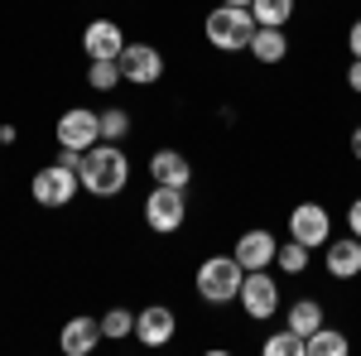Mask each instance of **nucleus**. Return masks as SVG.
Listing matches in <instances>:
<instances>
[{
	"label": "nucleus",
	"instance_id": "nucleus-1",
	"mask_svg": "<svg viewBox=\"0 0 361 356\" xmlns=\"http://www.w3.org/2000/svg\"><path fill=\"white\" fill-rule=\"evenodd\" d=\"M78 178H82V188L92 192V197H121L126 183H130V159H126L121 145L97 140L92 149H82V168H78Z\"/></svg>",
	"mask_w": 361,
	"mask_h": 356
},
{
	"label": "nucleus",
	"instance_id": "nucleus-2",
	"mask_svg": "<svg viewBox=\"0 0 361 356\" xmlns=\"http://www.w3.org/2000/svg\"><path fill=\"white\" fill-rule=\"evenodd\" d=\"M202 34L217 54H241L250 49V34H255V15L246 5H212L207 20H202Z\"/></svg>",
	"mask_w": 361,
	"mask_h": 356
},
{
	"label": "nucleus",
	"instance_id": "nucleus-3",
	"mask_svg": "<svg viewBox=\"0 0 361 356\" xmlns=\"http://www.w3.org/2000/svg\"><path fill=\"white\" fill-rule=\"evenodd\" d=\"M241 279H246V270H241L236 255H207V260L197 265L193 284H197V299L202 303H236Z\"/></svg>",
	"mask_w": 361,
	"mask_h": 356
},
{
	"label": "nucleus",
	"instance_id": "nucleus-4",
	"mask_svg": "<svg viewBox=\"0 0 361 356\" xmlns=\"http://www.w3.org/2000/svg\"><path fill=\"white\" fill-rule=\"evenodd\" d=\"M183 221H188V188L154 183L149 197H145V226H149V231H159V236H173Z\"/></svg>",
	"mask_w": 361,
	"mask_h": 356
},
{
	"label": "nucleus",
	"instance_id": "nucleus-5",
	"mask_svg": "<svg viewBox=\"0 0 361 356\" xmlns=\"http://www.w3.org/2000/svg\"><path fill=\"white\" fill-rule=\"evenodd\" d=\"M78 188H82V178H78V168L68 164H44L34 178H29V192H34V202L39 207H68L73 197H78Z\"/></svg>",
	"mask_w": 361,
	"mask_h": 356
},
{
	"label": "nucleus",
	"instance_id": "nucleus-6",
	"mask_svg": "<svg viewBox=\"0 0 361 356\" xmlns=\"http://www.w3.org/2000/svg\"><path fill=\"white\" fill-rule=\"evenodd\" d=\"M54 140L63 145V149H92V145L102 140V111L68 106L63 116H58V125H54Z\"/></svg>",
	"mask_w": 361,
	"mask_h": 356
},
{
	"label": "nucleus",
	"instance_id": "nucleus-7",
	"mask_svg": "<svg viewBox=\"0 0 361 356\" xmlns=\"http://www.w3.org/2000/svg\"><path fill=\"white\" fill-rule=\"evenodd\" d=\"M236 303L246 308V318H255V323L275 318V308H279V284H275V274H270V270H246Z\"/></svg>",
	"mask_w": 361,
	"mask_h": 356
},
{
	"label": "nucleus",
	"instance_id": "nucleus-8",
	"mask_svg": "<svg viewBox=\"0 0 361 356\" xmlns=\"http://www.w3.org/2000/svg\"><path fill=\"white\" fill-rule=\"evenodd\" d=\"M289 236L304 241L308 250L328 246V241H333V217H328V207H323V202H299V207L289 212Z\"/></svg>",
	"mask_w": 361,
	"mask_h": 356
},
{
	"label": "nucleus",
	"instance_id": "nucleus-9",
	"mask_svg": "<svg viewBox=\"0 0 361 356\" xmlns=\"http://www.w3.org/2000/svg\"><path fill=\"white\" fill-rule=\"evenodd\" d=\"M116 63H121V78L135 82V87H154L164 78V54L154 44H126Z\"/></svg>",
	"mask_w": 361,
	"mask_h": 356
},
{
	"label": "nucleus",
	"instance_id": "nucleus-10",
	"mask_svg": "<svg viewBox=\"0 0 361 356\" xmlns=\"http://www.w3.org/2000/svg\"><path fill=\"white\" fill-rule=\"evenodd\" d=\"M275 250L279 241L265 231V226H250V231H241V241H236V260H241V270H270L275 265Z\"/></svg>",
	"mask_w": 361,
	"mask_h": 356
},
{
	"label": "nucleus",
	"instance_id": "nucleus-11",
	"mask_svg": "<svg viewBox=\"0 0 361 356\" xmlns=\"http://www.w3.org/2000/svg\"><path fill=\"white\" fill-rule=\"evenodd\" d=\"M97 342H102V318H87V313L68 318L63 332H58L63 356H92V352H97Z\"/></svg>",
	"mask_w": 361,
	"mask_h": 356
},
{
	"label": "nucleus",
	"instance_id": "nucleus-12",
	"mask_svg": "<svg viewBox=\"0 0 361 356\" xmlns=\"http://www.w3.org/2000/svg\"><path fill=\"white\" fill-rule=\"evenodd\" d=\"M173 328H178V318H173V308H164V303H149V308L135 313V337L145 342V347L173 342Z\"/></svg>",
	"mask_w": 361,
	"mask_h": 356
},
{
	"label": "nucleus",
	"instance_id": "nucleus-13",
	"mask_svg": "<svg viewBox=\"0 0 361 356\" xmlns=\"http://www.w3.org/2000/svg\"><path fill=\"white\" fill-rule=\"evenodd\" d=\"M82 49H87V58H121L126 29L116 25V20H92V25L82 29Z\"/></svg>",
	"mask_w": 361,
	"mask_h": 356
},
{
	"label": "nucleus",
	"instance_id": "nucleus-14",
	"mask_svg": "<svg viewBox=\"0 0 361 356\" xmlns=\"http://www.w3.org/2000/svg\"><path fill=\"white\" fill-rule=\"evenodd\" d=\"M323 270L333 274V279H357L361 274V241L357 236L328 241V246H323Z\"/></svg>",
	"mask_w": 361,
	"mask_h": 356
},
{
	"label": "nucleus",
	"instance_id": "nucleus-15",
	"mask_svg": "<svg viewBox=\"0 0 361 356\" xmlns=\"http://www.w3.org/2000/svg\"><path fill=\"white\" fill-rule=\"evenodd\" d=\"M149 178L154 183H169V188H188L193 183V164L178 149H154L149 154Z\"/></svg>",
	"mask_w": 361,
	"mask_h": 356
},
{
	"label": "nucleus",
	"instance_id": "nucleus-16",
	"mask_svg": "<svg viewBox=\"0 0 361 356\" xmlns=\"http://www.w3.org/2000/svg\"><path fill=\"white\" fill-rule=\"evenodd\" d=\"M250 58L265 63V68L284 63L289 58V34L284 29H270V25H255V34H250Z\"/></svg>",
	"mask_w": 361,
	"mask_h": 356
},
{
	"label": "nucleus",
	"instance_id": "nucleus-17",
	"mask_svg": "<svg viewBox=\"0 0 361 356\" xmlns=\"http://www.w3.org/2000/svg\"><path fill=\"white\" fill-rule=\"evenodd\" d=\"M323 323H328V318H323V303H318V299H294V303H289V313H284V328H294L304 342L323 328Z\"/></svg>",
	"mask_w": 361,
	"mask_h": 356
},
{
	"label": "nucleus",
	"instance_id": "nucleus-18",
	"mask_svg": "<svg viewBox=\"0 0 361 356\" xmlns=\"http://www.w3.org/2000/svg\"><path fill=\"white\" fill-rule=\"evenodd\" d=\"M121 82L126 78H121V63L116 58H87V87L92 92H116Z\"/></svg>",
	"mask_w": 361,
	"mask_h": 356
},
{
	"label": "nucleus",
	"instance_id": "nucleus-19",
	"mask_svg": "<svg viewBox=\"0 0 361 356\" xmlns=\"http://www.w3.org/2000/svg\"><path fill=\"white\" fill-rule=\"evenodd\" d=\"M304 347H308V356H347V352H352V342H347V332L328 328V323H323V328L313 332V337H308Z\"/></svg>",
	"mask_w": 361,
	"mask_h": 356
},
{
	"label": "nucleus",
	"instance_id": "nucleus-20",
	"mask_svg": "<svg viewBox=\"0 0 361 356\" xmlns=\"http://www.w3.org/2000/svg\"><path fill=\"white\" fill-rule=\"evenodd\" d=\"M250 15H255V25L284 29L294 20V0H250Z\"/></svg>",
	"mask_w": 361,
	"mask_h": 356
},
{
	"label": "nucleus",
	"instance_id": "nucleus-21",
	"mask_svg": "<svg viewBox=\"0 0 361 356\" xmlns=\"http://www.w3.org/2000/svg\"><path fill=\"white\" fill-rule=\"evenodd\" d=\"M308 260H313V250L304 246V241H294V236H289V246H279L275 250V265L284 274H304L308 270Z\"/></svg>",
	"mask_w": 361,
	"mask_h": 356
},
{
	"label": "nucleus",
	"instance_id": "nucleus-22",
	"mask_svg": "<svg viewBox=\"0 0 361 356\" xmlns=\"http://www.w3.org/2000/svg\"><path fill=\"white\" fill-rule=\"evenodd\" d=\"M130 332H135V313H130V308H106V313H102V337L126 342Z\"/></svg>",
	"mask_w": 361,
	"mask_h": 356
},
{
	"label": "nucleus",
	"instance_id": "nucleus-23",
	"mask_svg": "<svg viewBox=\"0 0 361 356\" xmlns=\"http://www.w3.org/2000/svg\"><path fill=\"white\" fill-rule=\"evenodd\" d=\"M126 135H130V111H126V106H106V111H102V140L121 145Z\"/></svg>",
	"mask_w": 361,
	"mask_h": 356
},
{
	"label": "nucleus",
	"instance_id": "nucleus-24",
	"mask_svg": "<svg viewBox=\"0 0 361 356\" xmlns=\"http://www.w3.org/2000/svg\"><path fill=\"white\" fill-rule=\"evenodd\" d=\"M265 356H308V347L294 328H284V332H275V337H265Z\"/></svg>",
	"mask_w": 361,
	"mask_h": 356
},
{
	"label": "nucleus",
	"instance_id": "nucleus-25",
	"mask_svg": "<svg viewBox=\"0 0 361 356\" xmlns=\"http://www.w3.org/2000/svg\"><path fill=\"white\" fill-rule=\"evenodd\" d=\"M347 54L361 58V20H352V29H347Z\"/></svg>",
	"mask_w": 361,
	"mask_h": 356
},
{
	"label": "nucleus",
	"instance_id": "nucleus-26",
	"mask_svg": "<svg viewBox=\"0 0 361 356\" xmlns=\"http://www.w3.org/2000/svg\"><path fill=\"white\" fill-rule=\"evenodd\" d=\"M347 92L361 97V58H352V68H347Z\"/></svg>",
	"mask_w": 361,
	"mask_h": 356
},
{
	"label": "nucleus",
	"instance_id": "nucleus-27",
	"mask_svg": "<svg viewBox=\"0 0 361 356\" xmlns=\"http://www.w3.org/2000/svg\"><path fill=\"white\" fill-rule=\"evenodd\" d=\"M347 226H352V236L361 241V197L352 202V207H347Z\"/></svg>",
	"mask_w": 361,
	"mask_h": 356
},
{
	"label": "nucleus",
	"instance_id": "nucleus-28",
	"mask_svg": "<svg viewBox=\"0 0 361 356\" xmlns=\"http://www.w3.org/2000/svg\"><path fill=\"white\" fill-rule=\"evenodd\" d=\"M347 145H352V159H357V164H361V125H357V130H352V140H347Z\"/></svg>",
	"mask_w": 361,
	"mask_h": 356
},
{
	"label": "nucleus",
	"instance_id": "nucleus-29",
	"mask_svg": "<svg viewBox=\"0 0 361 356\" xmlns=\"http://www.w3.org/2000/svg\"><path fill=\"white\" fill-rule=\"evenodd\" d=\"M217 5H246V10H250V0H217Z\"/></svg>",
	"mask_w": 361,
	"mask_h": 356
}]
</instances>
